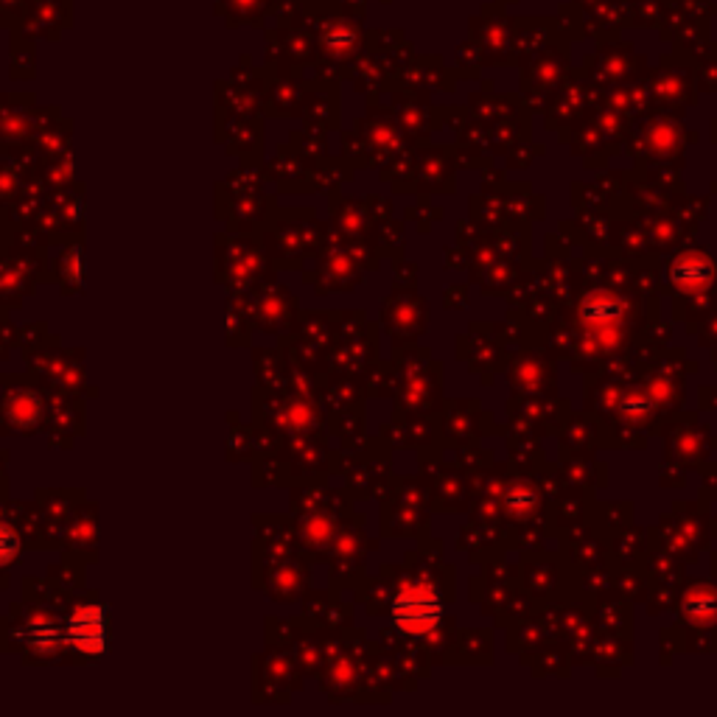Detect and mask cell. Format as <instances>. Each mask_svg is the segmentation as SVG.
Listing matches in <instances>:
<instances>
[{
    "instance_id": "obj_2",
    "label": "cell",
    "mask_w": 717,
    "mask_h": 717,
    "mask_svg": "<svg viewBox=\"0 0 717 717\" xmlns=\"http://www.w3.org/2000/svg\"><path fill=\"white\" fill-rule=\"evenodd\" d=\"M709 278H712V264L703 255H681L670 267V283H675L684 292L701 289L709 283Z\"/></svg>"
},
{
    "instance_id": "obj_1",
    "label": "cell",
    "mask_w": 717,
    "mask_h": 717,
    "mask_svg": "<svg viewBox=\"0 0 717 717\" xmlns=\"http://www.w3.org/2000/svg\"><path fill=\"white\" fill-rule=\"evenodd\" d=\"M398 619H401L404 631H432V625L440 619V603H437L435 597H426V594H418L412 600H401L398 603Z\"/></svg>"
}]
</instances>
